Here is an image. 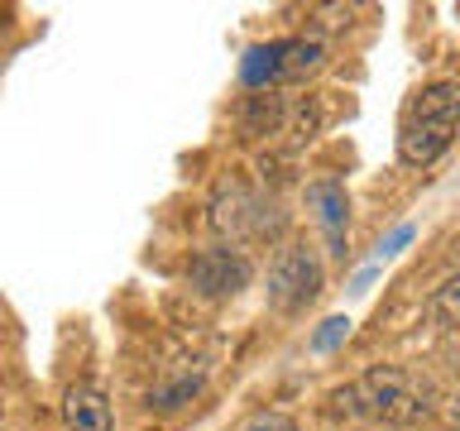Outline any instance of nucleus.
I'll use <instances>...</instances> for the list:
<instances>
[{
  "label": "nucleus",
  "mask_w": 460,
  "mask_h": 431,
  "mask_svg": "<svg viewBox=\"0 0 460 431\" xmlns=\"http://www.w3.org/2000/svg\"><path fill=\"white\" fill-rule=\"evenodd\" d=\"M341 412H355V417H379V422H394V427H422L431 412H437V383L417 369H402V365H374L365 369L355 383H345L331 393Z\"/></svg>",
  "instance_id": "obj_1"
},
{
  "label": "nucleus",
  "mask_w": 460,
  "mask_h": 431,
  "mask_svg": "<svg viewBox=\"0 0 460 431\" xmlns=\"http://www.w3.org/2000/svg\"><path fill=\"white\" fill-rule=\"evenodd\" d=\"M456 120H460V86L456 82H431L422 86L398 125V163L408 168H431L437 158L456 144Z\"/></svg>",
  "instance_id": "obj_2"
},
{
  "label": "nucleus",
  "mask_w": 460,
  "mask_h": 431,
  "mask_svg": "<svg viewBox=\"0 0 460 431\" xmlns=\"http://www.w3.org/2000/svg\"><path fill=\"white\" fill-rule=\"evenodd\" d=\"M273 211H279V207H269L259 192H250V187L235 182V178H226L221 187H216V197H211V230H216V235H226L240 250L244 240L279 235L283 216H273Z\"/></svg>",
  "instance_id": "obj_3"
},
{
  "label": "nucleus",
  "mask_w": 460,
  "mask_h": 431,
  "mask_svg": "<svg viewBox=\"0 0 460 431\" xmlns=\"http://www.w3.org/2000/svg\"><path fill=\"white\" fill-rule=\"evenodd\" d=\"M322 287H326L322 259H316L307 244H283L279 259H273V268H269L264 297H269V307L279 316H297V312H307L312 302L322 297Z\"/></svg>",
  "instance_id": "obj_4"
},
{
  "label": "nucleus",
  "mask_w": 460,
  "mask_h": 431,
  "mask_svg": "<svg viewBox=\"0 0 460 431\" xmlns=\"http://www.w3.org/2000/svg\"><path fill=\"white\" fill-rule=\"evenodd\" d=\"M254 278V259L235 250V244H211V250H197L192 264H187V283H192V293L201 297H235L244 293Z\"/></svg>",
  "instance_id": "obj_5"
},
{
  "label": "nucleus",
  "mask_w": 460,
  "mask_h": 431,
  "mask_svg": "<svg viewBox=\"0 0 460 431\" xmlns=\"http://www.w3.org/2000/svg\"><path fill=\"white\" fill-rule=\"evenodd\" d=\"M63 422L67 431H115V408L106 398V388L82 379L63 393Z\"/></svg>",
  "instance_id": "obj_6"
},
{
  "label": "nucleus",
  "mask_w": 460,
  "mask_h": 431,
  "mask_svg": "<svg viewBox=\"0 0 460 431\" xmlns=\"http://www.w3.org/2000/svg\"><path fill=\"white\" fill-rule=\"evenodd\" d=\"M240 82L250 86V92H273V86H283L288 82V39L254 43V48L240 57Z\"/></svg>",
  "instance_id": "obj_7"
},
{
  "label": "nucleus",
  "mask_w": 460,
  "mask_h": 431,
  "mask_svg": "<svg viewBox=\"0 0 460 431\" xmlns=\"http://www.w3.org/2000/svg\"><path fill=\"white\" fill-rule=\"evenodd\" d=\"M307 201L322 211V225H326V240H331V254L345 259V221H350V201H345V182L341 178H322L307 187Z\"/></svg>",
  "instance_id": "obj_8"
},
{
  "label": "nucleus",
  "mask_w": 460,
  "mask_h": 431,
  "mask_svg": "<svg viewBox=\"0 0 460 431\" xmlns=\"http://www.w3.org/2000/svg\"><path fill=\"white\" fill-rule=\"evenodd\" d=\"M288 120V101L279 92H259V96H244L240 106V129L250 139H264V135H279Z\"/></svg>",
  "instance_id": "obj_9"
},
{
  "label": "nucleus",
  "mask_w": 460,
  "mask_h": 431,
  "mask_svg": "<svg viewBox=\"0 0 460 431\" xmlns=\"http://www.w3.org/2000/svg\"><path fill=\"white\" fill-rule=\"evenodd\" d=\"M201 388H207V369H197V374H178V379H168V383H158L149 388V408L154 412H178L187 408Z\"/></svg>",
  "instance_id": "obj_10"
},
{
  "label": "nucleus",
  "mask_w": 460,
  "mask_h": 431,
  "mask_svg": "<svg viewBox=\"0 0 460 431\" xmlns=\"http://www.w3.org/2000/svg\"><path fill=\"white\" fill-rule=\"evenodd\" d=\"M322 63H326V39H322V34H312V39H288V82L312 77Z\"/></svg>",
  "instance_id": "obj_11"
},
{
  "label": "nucleus",
  "mask_w": 460,
  "mask_h": 431,
  "mask_svg": "<svg viewBox=\"0 0 460 431\" xmlns=\"http://www.w3.org/2000/svg\"><path fill=\"white\" fill-rule=\"evenodd\" d=\"M456 293H460L456 278H446L437 293H431L427 312H431V321H437V330H451V326H456Z\"/></svg>",
  "instance_id": "obj_12"
},
{
  "label": "nucleus",
  "mask_w": 460,
  "mask_h": 431,
  "mask_svg": "<svg viewBox=\"0 0 460 431\" xmlns=\"http://www.w3.org/2000/svg\"><path fill=\"white\" fill-rule=\"evenodd\" d=\"M345 336H350V316H331V321H322L312 330V350L316 355H326V350H336V345H345Z\"/></svg>",
  "instance_id": "obj_13"
},
{
  "label": "nucleus",
  "mask_w": 460,
  "mask_h": 431,
  "mask_svg": "<svg viewBox=\"0 0 460 431\" xmlns=\"http://www.w3.org/2000/svg\"><path fill=\"white\" fill-rule=\"evenodd\" d=\"M244 431H297V422L288 412H259V417H250Z\"/></svg>",
  "instance_id": "obj_14"
},
{
  "label": "nucleus",
  "mask_w": 460,
  "mask_h": 431,
  "mask_svg": "<svg viewBox=\"0 0 460 431\" xmlns=\"http://www.w3.org/2000/svg\"><path fill=\"white\" fill-rule=\"evenodd\" d=\"M408 240H412V225H398L394 235H388V240H379V259H384V254H398V250H402V244H408Z\"/></svg>",
  "instance_id": "obj_15"
},
{
  "label": "nucleus",
  "mask_w": 460,
  "mask_h": 431,
  "mask_svg": "<svg viewBox=\"0 0 460 431\" xmlns=\"http://www.w3.org/2000/svg\"><path fill=\"white\" fill-rule=\"evenodd\" d=\"M0 43H5V14H0Z\"/></svg>",
  "instance_id": "obj_16"
}]
</instances>
